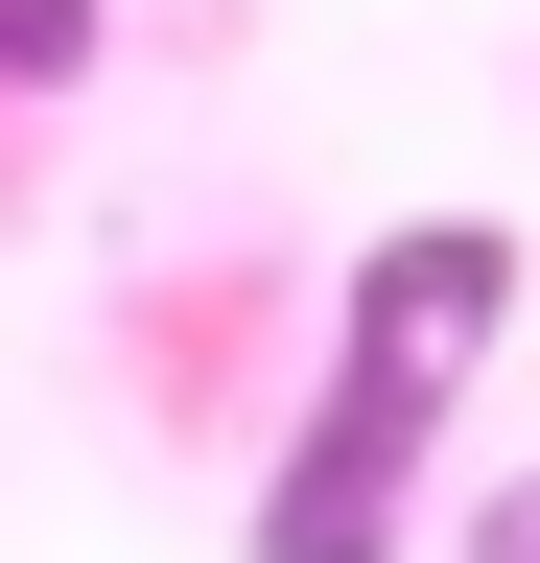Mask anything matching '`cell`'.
I'll return each mask as SVG.
<instances>
[{
	"instance_id": "1",
	"label": "cell",
	"mask_w": 540,
	"mask_h": 563,
	"mask_svg": "<svg viewBox=\"0 0 540 563\" xmlns=\"http://www.w3.org/2000/svg\"><path fill=\"white\" fill-rule=\"evenodd\" d=\"M447 376H399V352H306L283 446L235 493V563H423L447 540Z\"/></svg>"
},
{
	"instance_id": "2",
	"label": "cell",
	"mask_w": 540,
	"mask_h": 563,
	"mask_svg": "<svg viewBox=\"0 0 540 563\" xmlns=\"http://www.w3.org/2000/svg\"><path fill=\"white\" fill-rule=\"evenodd\" d=\"M517 235H494V211H399V235H353V282H329V352H399V376H494V329H517Z\"/></svg>"
},
{
	"instance_id": "3",
	"label": "cell",
	"mask_w": 540,
	"mask_h": 563,
	"mask_svg": "<svg viewBox=\"0 0 540 563\" xmlns=\"http://www.w3.org/2000/svg\"><path fill=\"white\" fill-rule=\"evenodd\" d=\"M95 47H118V0H0V95H71Z\"/></svg>"
},
{
	"instance_id": "4",
	"label": "cell",
	"mask_w": 540,
	"mask_h": 563,
	"mask_svg": "<svg viewBox=\"0 0 540 563\" xmlns=\"http://www.w3.org/2000/svg\"><path fill=\"white\" fill-rule=\"evenodd\" d=\"M447 563H540V446H517V470H494V493L447 517Z\"/></svg>"
}]
</instances>
